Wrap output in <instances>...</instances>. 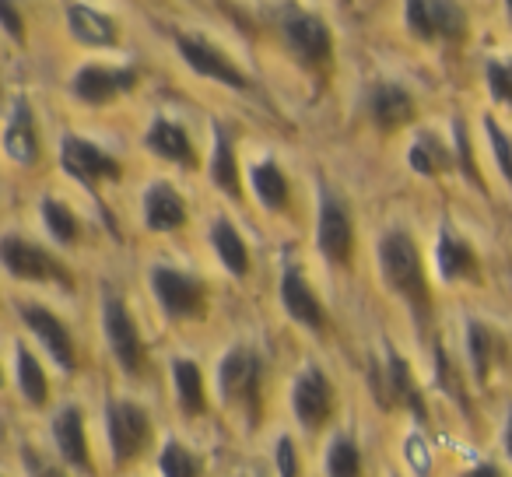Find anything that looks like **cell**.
I'll list each match as a JSON object with an SVG mask.
<instances>
[{"mask_svg": "<svg viewBox=\"0 0 512 477\" xmlns=\"http://www.w3.org/2000/svg\"><path fill=\"white\" fill-rule=\"evenodd\" d=\"M379 264H383V278L407 306L414 309L418 320H428L432 313V295H428V281L421 271V257L418 246L411 243L407 232H390L379 243Z\"/></svg>", "mask_w": 512, "mask_h": 477, "instance_id": "1", "label": "cell"}, {"mask_svg": "<svg viewBox=\"0 0 512 477\" xmlns=\"http://www.w3.org/2000/svg\"><path fill=\"white\" fill-rule=\"evenodd\" d=\"M407 29L418 39H463L467 36V11L460 0H407Z\"/></svg>", "mask_w": 512, "mask_h": 477, "instance_id": "2", "label": "cell"}, {"mask_svg": "<svg viewBox=\"0 0 512 477\" xmlns=\"http://www.w3.org/2000/svg\"><path fill=\"white\" fill-rule=\"evenodd\" d=\"M0 264L22 281H60V285H71L64 267H60L43 246L29 243L22 235H8V239L0 243Z\"/></svg>", "mask_w": 512, "mask_h": 477, "instance_id": "3", "label": "cell"}, {"mask_svg": "<svg viewBox=\"0 0 512 477\" xmlns=\"http://www.w3.org/2000/svg\"><path fill=\"white\" fill-rule=\"evenodd\" d=\"M151 285H155L158 306L172 316V320H186V316L204 313V285L197 278L183 271H172V267H158L151 274Z\"/></svg>", "mask_w": 512, "mask_h": 477, "instance_id": "4", "label": "cell"}, {"mask_svg": "<svg viewBox=\"0 0 512 477\" xmlns=\"http://www.w3.org/2000/svg\"><path fill=\"white\" fill-rule=\"evenodd\" d=\"M137 85V71L134 67H99L88 64L74 74V95L88 106H106V102L120 99L123 92Z\"/></svg>", "mask_w": 512, "mask_h": 477, "instance_id": "5", "label": "cell"}, {"mask_svg": "<svg viewBox=\"0 0 512 477\" xmlns=\"http://www.w3.org/2000/svg\"><path fill=\"white\" fill-rule=\"evenodd\" d=\"M60 158H64V169L71 172L74 179H81L88 190H95L99 179H120V172H123L113 155L95 148L92 141H81V137H64Z\"/></svg>", "mask_w": 512, "mask_h": 477, "instance_id": "6", "label": "cell"}, {"mask_svg": "<svg viewBox=\"0 0 512 477\" xmlns=\"http://www.w3.org/2000/svg\"><path fill=\"white\" fill-rule=\"evenodd\" d=\"M109 442H113L116 463H127L130 456H137L148 442V414L127 400L109 404Z\"/></svg>", "mask_w": 512, "mask_h": 477, "instance_id": "7", "label": "cell"}, {"mask_svg": "<svg viewBox=\"0 0 512 477\" xmlns=\"http://www.w3.org/2000/svg\"><path fill=\"white\" fill-rule=\"evenodd\" d=\"M285 39L295 50V57L313 67H323L330 60V29L316 15L295 11L285 18Z\"/></svg>", "mask_w": 512, "mask_h": 477, "instance_id": "8", "label": "cell"}, {"mask_svg": "<svg viewBox=\"0 0 512 477\" xmlns=\"http://www.w3.org/2000/svg\"><path fill=\"white\" fill-rule=\"evenodd\" d=\"M218 386L225 400H256V386H260V358L249 348H232L218 365Z\"/></svg>", "mask_w": 512, "mask_h": 477, "instance_id": "9", "label": "cell"}, {"mask_svg": "<svg viewBox=\"0 0 512 477\" xmlns=\"http://www.w3.org/2000/svg\"><path fill=\"white\" fill-rule=\"evenodd\" d=\"M295 404V418L306 428H320L323 421L330 418V407H334V393H330V383L320 369H306L295 383L292 393Z\"/></svg>", "mask_w": 512, "mask_h": 477, "instance_id": "10", "label": "cell"}, {"mask_svg": "<svg viewBox=\"0 0 512 477\" xmlns=\"http://www.w3.org/2000/svg\"><path fill=\"white\" fill-rule=\"evenodd\" d=\"M106 337H109V348L113 355L120 358V365L127 372H137L144 365V348H141V337H137V327L130 320L127 306L120 299H109L106 302Z\"/></svg>", "mask_w": 512, "mask_h": 477, "instance_id": "11", "label": "cell"}, {"mask_svg": "<svg viewBox=\"0 0 512 477\" xmlns=\"http://www.w3.org/2000/svg\"><path fill=\"white\" fill-rule=\"evenodd\" d=\"M179 53H183L186 64H190L197 74H204V78L221 81V85H228V88H246V78L239 74V67H235L228 57H221L214 46H207L204 39L179 36Z\"/></svg>", "mask_w": 512, "mask_h": 477, "instance_id": "12", "label": "cell"}, {"mask_svg": "<svg viewBox=\"0 0 512 477\" xmlns=\"http://www.w3.org/2000/svg\"><path fill=\"white\" fill-rule=\"evenodd\" d=\"M351 243H355V235H351L348 211L341 207V200L323 197V207H320V250H323V257H327L330 264H348Z\"/></svg>", "mask_w": 512, "mask_h": 477, "instance_id": "13", "label": "cell"}, {"mask_svg": "<svg viewBox=\"0 0 512 477\" xmlns=\"http://www.w3.org/2000/svg\"><path fill=\"white\" fill-rule=\"evenodd\" d=\"M281 302H285V309L292 313V320L302 323V327L316 330V334L327 327L320 299H316V292L309 288V281L299 274V267H288L285 278H281Z\"/></svg>", "mask_w": 512, "mask_h": 477, "instance_id": "14", "label": "cell"}, {"mask_svg": "<svg viewBox=\"0 0 512 477\" xmlns=\"http://www.w3.org/2000/svg\"><path fill=\"white\" fill-rule=\"evenodd\" d=\"M22 320L39 334V341L50 348V355L57 358L60 369H74V341L67 334V327L43 306H22Z\"/></svg>", "mask_w": 512, "mask_h": 477, "instance_id": "15", "label": "cell"}, {"mask_svg": "<svg viewBox=\"0 0 512 477\" xmlns=\"http://www.w3.org/2000/svg\"><path fill=\"white\" fill-rule=\"evenodd\" d=\"M4 151H8L11 162L36 165L39 141H36V127H32L29 102H15V113H11V123H8V130H4Z\"/></svg>", "mask_w": 512, "mask_h": 477, "instance_id": "16", "label": "cell"}, {"mask_svg": "<svg viewBox=\"0 0 512 477\" xmlns=\"http://www.w3.org/2000/svg\"><path fill=\"white\" fill-rule=\"evenodd\" d=\"M144 218L155 232H172L186 221V204L169 183H155L144 193Z\"/></svg>", "mask_w": 512, "mask_h": 477, "instance_id": "17", "label": "cell"}, {"mask_svg": "<svg viewBox=\"0 0 512 477\" xmlns=\"http://www.w3.org/2000/svg\"><path fill=\"white\" fill-rule=\"evenodd\" d=\"M372 120L383 130H400L414 120V99L400 85H379L372 92Z\"/></svg>", "mask_w": 512, "mask_h": 477, "instance_id": "18", "label": "cell"}, {"mask_svg": "<svg viewBox=\"0 0 512 477\" xmlns=\"http://www.w3.org/2000/svg\"><path fill=\"white\" fill-rule=\"evenodd\" d=\"M435 264H439V274L446 281H460V278H474L477 271V257L467 243L453 228H442L439 235V250H435Z\"/></svg>", "mask_w": 512, "mask_h": 477, "instance_id": "19", "label": "cell"}, {"mask_svg": "<svg viewBox=\"0 0 512 477\" xmlns=\"http://www.w3.org/2000/svg\"><path fill=\"white\" fill-rule=\"evenodd\" d=\"M67 25H71V36L85 46H116V25L106 15H99L88 4H71L67 8Z\"/></svg>", "mask_w": 512, "mask_h": 477, "instance_id": "20", "label": "cell"}, {"mask_svg": "<svg viewBox=\"0 0 512 477\" xmlns=\"http://www.w3.org/2000/svg\"><path fill=\"white\" fill-rule=\"evenodd\" d=\"M53 435H57V446L64 453L67 463L88 470V446H85V418H81L78 407H64L53 421Z\"/></svg>", "mask_w": 512, "mask_h": 477, "instance_id": "21", "label": "cell"}, {"mask_svg": "<svg viewBox=\"0 0 512 477\" xmlns=\"http://www.w3.org/2000/svg\"><path fill=\"white\" fill-rule=\"evenodd\" d=\"M148 148L155 151L158 158H169V162H179V165H197V155H193L190 141H186L183 127L172 120H155L148 130Z\"/></svg>", "mask_w": 512, "mask_h": 477, "instance_id": "22", "label": "cell"}, {"mask_svg": "<svg viewBox=\"0 0 512 477\" xmlns=\"http://www.w3.org/2000/svg\"><path fill=\"white\" fill-rule=\"evenodd\" d=\"M211 243H214V253L221 257V264L228 267V274L246 278L249 274V250H246V243H242V235L235 232L232 221L221 218L218 225L211 228Z\"/></svg>", "mask_w": 512, "mask_h": 477, "instance_id": "23", "label": "cell"}, {"mask_svg": "<svg viewBox=\"0 0 512 477\" xmlns=\"http://www.w3.org/2000/svg\"><path fill=\"white\" fill-rule=\"evenodd\" d=\"M383 383H386L383 407H393L397 400H407V404H411L414 411L421 414V397L414 393V383H411V365H407L404 358L397 355V351H390V358H386Z\"/></svg>", "mask_w": 512, "mask_h": 477, "instance_id": "24", "label": "cell"}, {"mask_svg": "<svg viewBox=\"0 0 512 477\" xmlns=\"http://www.w3.org/2000/svg\"><path fill=\"white\" fill-rule=\"evenodd\" d=\"M211 176H214V186L225 190L228 197L239 200L242 197V186H239V169H235V151H232V141H228L225 130L214 134V158H211Z\"/></svg>", "mask_w": 512, "mask_h": 477, "instance_id": "25", "label": "cell"}, {"mask_svg": "<svg viewBox=\"0 0 512 477\" xmlns=\"http://www.w3.org/2000/svg\"><path fill=\"white\" fill-rule=\"evenodd\" d=\"M253 190L256 197L264 200L271 211H281L288 204V183H285V172L278 169V162H260L253 169Z\"/></svg>", "mask_w": 512, "mask_h": 477, "instance_id": "26", "label": "cell"}, {"mask_svg": "<svg viewBox=\"0 0 512 477\" xmlns=\"http://www.w3.org/2000/svg\"><path fill=\"white\" fill-rule=\"evenodd\" d=\"M172 372H176L179 404H183V411L186 414H200V411H204V379H200L197 362H186V358H179V362L172 365Z\"/></svg>", "mask_w": 512, "mask_h": 477, "instance_id": "27", "label": "cell"}, {"mask_svg": "<svg viewBox=\"0 0 512 477\" xmlns=\"http://www.w3.org/2000/svg\"><path fill=\"white\" fill-rule=\"evenodd\" d=\"M18 386H22L25 400H29L32 407H43L46 404V393H50V386H46V376L43 369H39L36 355L25 348H18Z\"/></svg>", "mask_w": 512, "mask_h": 477, "instance_id": "28", "label": "cell"}, {"mask_svg": "<svg viewBox=\"0 0 512 477\" xmlns=\"http://www.w3.org/2000/svg\"><path fill=\"white\" fill-rule=\"evenodd\" d=\"M411 165L421 172V176H435L449 165V151L439 137L432 134H421L418 141L411 144Z\"/></svg>", "mask_w": 512, "mask_h": 477, "instance_id": "29", "label": "cell"}, {"mask_svg": "<svg viewBox=\"0 0 512 477\" xmlns=\"http://www.w3.org/2000/svg\"><path fill=\"white\" fill-rule=\"evenodd\" d=\"M43 221L53 232V239L64 246H71L78 239V218L71 214V207L60 204V200H43Z\"/></svg>", "mask_w": 512, "mask_h": 477, "instance_id": "30", "label": "cell"}, {"mask_svg": "<svg viewBox=\"0 0 512 477\" xmlns=\"http://www.w3.org/2000/svg\"><path fill=\"white\" fill-rule=\"evenodd\" d=\"M467 344H470V362H474V376L488 379V369H491V334H488V327H484V323H477V320H470Z\"/></svg>", "mask_w": 512, "mask_h": 477, "instance_id": "31", "label": "cell"}, {"mask_svg": "<svg viewBox=\"0 0 512 477\" xmlns=\"http://www.w3.org/2000/svg\"><path fill=\"white\" fill-rule=\"evenodd\" d=\"M484 78H488L491 99L512 109V60H488L484 64Z\"/></svg>", "mask_w": 512, "mask_h": 477, "instance_id": "32", "label": "cell"}, {"mask_svg": "<svg viewBox=\"0 0 512 477\" xmlns=\"http://www.w3.org/2000/svg\"><path fill=\"white\" fill-rule=\"evenodd\" d=\"M327 470L334 477H355L358 470H362V456H358L355 442H351V439L334 442V446H330V453H327Z\"/></svg>", "mask_w": 512, "mask_h": 477, "instance_id": "33", "label": "cell"}, {"mask_svg": "<svg viewBox=\"0 0 512 477\" xmlns=\"http://www.w3.org/2000/svg\"><path fill=\"white\" fill-rule=\"evenodd\" d=\"M158 467H162V474H169V477H190L200 470V463L190 449H183L179 442H169L165 453H162V460H158Z\"/></svg>", "mask_w": 512, "mask_h": 477, "instance_id": "34", "label": "cell"}, {"mask_svg": "<svg viewBox=\"0 0 512 477\" xmlns=\"http://www.w3.org/2000/svg\"><path fill=\"white\" fill-rule=\"evenodd\" d=\"M484 134H488V141H491V151H495L498 169H502V176L512 183V144H509V137L498 130V123L491 120V116H484Z\"/></svg>", "mask_w": 512, "mask_h": 477, "instance_id": "35", "label": "cell"}, {"mask_svg": "<svg viewBox=\"0 0 512 477\" xmlns=\"http://www.w3.org/2000/svg\"><path fill=\"white\" fill-rule=\"evenodd\" d=\"M453 134H456V158H460L463 172H467L470 183L481 186V176H477V165L474 158H470V144H467V127H463V120H453Z\"/></svg>", "mask_w": 512, "mask_h": 477, "instance_id": "36", "label": "cell"}, {"mask_svg": "<svg viewBox=\"0 0 512 477\" xmlns=\"http://www.w3.org/2000/svg\"><path fill=\"white\" fill-rule=\"evenodd\" d=\"M0 25L8 29V36L15 39V43H25V25L15 8V0H0Z\"/></svg>", "mask_w": 512, "mask_h": 477, "instance_id": "37", "label": "cell"}, {"mask_svg": "<svg viewBox=\"0 0 512 477\" xmlns=\"http://www.w3.org/2000/svg\"><path fill=\"white\" fill-rule=\"evenodd\" d=\"M278 463H281V474H288V477H292L295 470H299V467H295V449H292V439H281V442H278Z\"/></svg>", "mask_w": 512, "mask_h": 477, "instance_id": "38", "label": "cell"}, {"mask_svg": "<svg viewBox=\"0 0 512 477\" xmlns=\"http://www.w3.org/2000/svg\"><path fill=\"white\" fill-rule=\"evenodd\" d=\"M505 449H509V456H512V414H509V425H505Z\"/></svg>", "mask_w": 512, "mask_h": 477, "instance_id": "39", "label": "cell"}, {"mask_svg": "<svg viewBox=\"0 0 512 477\" xmlns=\"http://www.w3.org/2000/svg\"><path fill=\"white\" fill-rule=\"evenodd\" d=\"M505 8H509V22H512V0H505Z\"/></svg>", "mask_w": 512, "mask_h": 477, "instance_id": "40", "label": "cell"}, {"mask_svg": "<svg viewBox=\"0 0 512 477\" xmlns=\"http://www.w3.org/2000/svg\"><path fill=\"white\" fill-rule=\"evenodd\" d=\"M0 386H4V376H0Z\"/></svg>", "mask_w": 512, "mask_h": 477, "instance_id": "41", "label": "cell"}]
</instances>
